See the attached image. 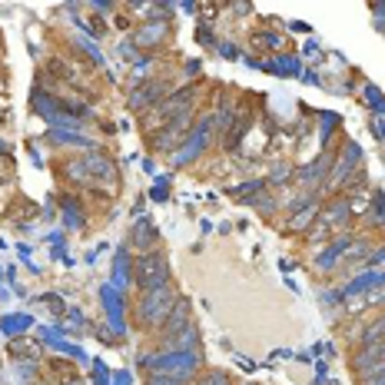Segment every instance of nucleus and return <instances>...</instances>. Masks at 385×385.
Segmentation results:
<instances>
[{"label":"nucleus","mask_w":385,"mask_h":385,"mask_svg":"<svg viewBox=\"0 0 385 385\" xmlns=\"http://www.w3.org/2000/svg\"><path fill=\"white\" fill-rule=\"evenodd\" d=\"M266 70H273V73H299V60L296 57H276L269 64H263Z\"/></svg>","instance_id":"23"},{"label":"nucleus","mask_w":385,"mask_h":385,"mask_svg":"<svg viewBox=\"0 0 385 385\" xmlns=\"http://www.w3.org/2000/svg\"><path fill=\"white\" fill-rule=\"evenodd\" d=\"M150 372L166 375V379H177L186 385L199 369V355L196 353H163V355H150Z\"/></svg>","instance_id":"3"},{"label":"nucleus","mask_w":385,"mask_h":385,"mask_svg":"<svg viewBox=\"0 0 385 385\" xmlns=\"http://www.w3.org/2000/svg\"><path fill=\"white\" fill-rule=\"evenodd\" d=\"M133 283V263H130V249L126 246H120L117 249V263H113V286L120 289H126Z\"/></svg>","instance_id":"18"},{"label":"nucleus","mask_w":385,"mask_h":385,"mask_svg":"<svg viewBox=\"0 0 385 385\" xmlns=\"http://www.w3.org/2000/svg\"><path fill=\"white\" fill-rule=\"evenodd\" d=\"M306 83H312V87H322V80H319V73H306Z\"/></svg>","instance_id":"41"},{"label":"nucleus","mask_w":385,"mask_h":385,"mask_svg":"<svg viewBox=\"0 0 385 385\" xmlns=\"http://www.w3.org/2000/svg\"><path fill=\"white\" fill-rule=\"evenodd\" d=\"M319 220H322V226H326V230H329V226H345V223L353 220V203H349L345 196L332 199L329 209H326V213H319Z\"/></svg>","instance_id":"16"},{"label":"nucleus","mask_w":385,"mask_h":385,"mask_svg":"<svg viewBox=\"0 0 385 385\" xmlns=\"http://www.w3.org/2000/svg\"><path fill=\"white\" fill-rule=\"evenodd\" d=\"M232 113H236V100H223V110L216 113V126H220V133L232 126Z\"/></svg>","instance_id":"26"},{"label":"nucleus","mask_w":385,"mask_h":385,"mask_svg":"<svg viewBox=\"0 0 385 385\" xmlns=\"http://www.w3.org/2000/svg\"><path fill=\"white\" fill-rule=\"evenodd\" d=\"M372 133H375V136H379V140H385V123L379 120V123H375V126H372Z\"/></svg>","instance_id":"40"},{"label":"nucleus","mask_w":385,"mask_h":385,"mask_svg":"<svg viewBox=\"0 0 385 385\" xmlns=\"http://www.w3.org/2000/svg\"><path fill=\"white\" fill-rule=\"evenodd\" d=\"M0 153H7V143H0Z\"/></svg>","instance_id":"44"},{"label":"nucleus","mask_w":385,"mask_h":385,"mask_svg":"<svg viewBox=\"0 0 385 385\" xmlns=\"http://www.w3.org/2000/svg\"><path fill=\"white\" fill-rule=\"evenodd\" d=\"M30 326V316H4L0 319V332H7V336H17Z\"/></svg>","instance_id":"24"},{"label":"nucleus","mask_w":385,"mask_h":385,"mask_svg":"<svg viewBox=\"0 0 385 385\" xmlns=\"http://www.w3.org/2000/svg\"><path fill=\"white\" fill-rule=\"evenodd\" d=\"M189 316H193V306H189V299L179 296V299H177V306H173V312H170V316H166V322L160 326V336H163V342H166V339H173V336H179V332L186 329L189 322H193Z\"/></svg>","instance_id":"12"},{"label":"nucleus","mask_w":385,"mask_h":385,"mask_svg":"<svg viewBox=\"0 0 385 385\" xmlns=\"http://www.w3.org/2000/svg\"><path fill=\"white\" fill-rule=\"evenodd\" d=\"M156 239H160V232H156V226L150 220H140L136 226H133V236H130V246H136L140 249V256L146 253V249H153Z\"/></svg>","instance_id":"17"},{"label":"nucleus","mask_w":385,"mask_h":385,"mask_svg":"<svg viewBox=\"0 0 385 385\" xmlns=\"http://www.w3.org/2000/svg\"><path fill=\"white\" fill-rule=\"evenodd\" d=\"M359 385H385V365H379V369H372L369 375H362Z\"/></svg>","instance_id":"32"},{"label":"nucleus","mask_w":385,"mask_h":385,"mask_svg":"<svg viewBox=\"0 0 385 385\" xmlns=\"http://www.w3.org/2000/svg\"><path fill=\"white\" fill-rule=\"evenodd\" d=\"M199 385H232V382H230V375H226V372L213 369V372H206L203 379H199Z\"/></svg>","instance_id":"31"},{"label":"nucleus","mask_w":385,"mask_h":385,"mask_svg":"<svg viewBox=\"0 0 385 385\" xmlns=\"http://www.w3.org/2000/svg\"><path fill=\"white\" fill-rule=\"evenodd\" d=\"M372 342H385V312L375 316V319L359 332V345H372Z\"/></svg>","instance_id":"21"},{"label":"nucleus","mask_w":385,"mask_h":385,"mask_svg":"<svg viewBox=\"0 0 385 385\" xmlns=\"http://www.w3.org/2000/svg\"><path fill=\"white\" fill-rule=\"evenodd\" d=\"M349 246H353V236H339V239H332L319 256H316V269L319 273H332L336 266H339V256L349 253Z\"/></svg>","instance_id":"14"},{"label":"nucleus","mask_w":385,"mask_h":385,"mask_svg":"<svg viewBox=\"0 0 385 385\" xmlns=\"http://www.w3.org/2000/svg\"><path fill=\"white\" fill-rule=\"evenodd\" d=\"M64 177L70 183H77V186H97V183L113 186L117 183V166L107 153H83L77 160L64 163Z\"/></svg>","instance_id":"1"},{"label":"nucleus","mask_w":385,"mask_h":385,"mask_svg":"<svg viewBox=\"0 0 385 385\" xmlns=\"http://www.w3.org/2000/svg\"><path fill=\"white\" fill-rule=\"evenodd\" d=\"M189 123H193V110L179 113L177 120H170V123H166L160 136H153V146H156V150H170V146H177L179 140H183V133H186Z\"/></svg>","instance_id":"13"},{"label":"nucleus","mask_w":385,"mask_h":385,"mask_svg":"<svg viewBox=\"0 0 385 385\" xmlns=\"http://www.w3.org/2000/svg\"><path fill=\"white\" fill-rule=\"evenodd\" d=\"M60 206H64V223L70 226V230L87 226V213H83V206H80L73 196H64V199H60Z\"/></svg>","instance_id":"20"},{"label":"nucleus","mask_w":385,"mask_h":385,"mask_svg":"<svg viewBox=\"0 0 385 385\" xmlns=\"http://www.w3.org/2000/svg\"><path fill=\"white\" fill-rule=\"evenodd\" d=\"M289 177H292V170H289L286 163H279V166L273 170V183H286Z\"/></svg>","instance_id":"33"},{"label":"nucleus","mask_w":385,"mask_h":385,"mask_svg":"<svg viewBox=\"0 0 385 385\" xmlns=\"http://www.w3.org/2000/svg\"><path fill=\"white\" fill-rule=\"evenodd\" d=\"M253 206H259L263 213H269V209H276V199L269 203V199H253Z\"/></svg>","instance_id":"39"},{"label":"nucleus","mask_w":385,"mask_h":385,"mask_svg":"<svg viewBox=\"0 0 385 385\" xmlns=\"http://www.w3.org/2000/svg\"><path fill=\"white\" fill-rule=\"evenodd\" d=\"M220 50H223V57H226V60H236V57H239V54H236V47H232V44H223Z\"/></svg>","instance_id":"38"},{"label":"nucleus","mask_w":385,"mask_h":385,"mask_svg":"<svg viewBox=\"0 0 385 385\" xmlns=\"http://www.w3.org/2000/svg\"><path fill=\"white\" fill-rule=\"evenodd\" d=\"M166 183H170V179H156V189H153V199H166L170 196V186H166Z\"/></svg>","instance_id":"34"},{"label":"nucleus","mask_w":385,"mask_h":385,"mask_svg":"<svg viewBox=\"0 0 385 385\" xmlns=\"http://www.w3.org/2000/svg\"><path fill=\"white\" fill-rule=\"evenodd\" d=\"M359 163H362V150H359V143H345L342 146V153L332 160V177L326 179V186H329L332 193H339V189L353 179V170H359Z\"/></svg>","instance_id":"6"},{"label":"nucleus","mask_w":385,"mask_h":385,"mask_svg":"<svg viewBox=\"0 0 385 385\" xmlns=\"http://www.w3.org/2000/svg\"><path fill=\"white\" fill-rule=\"evenodd\" d=\"M150 385H183L177 379H166V375H150Z\"/></svg>","instance_id":"36"},{"label":"nucleus","mask_w":385,"mask_h":385,"mask_svg":"<svg viewBox=\"0 0 385 385\" xmlns=\"http://www.w3.org/2000/svg\"><path fill=\"white\" fill-rule=\"evenodd\" d=\"M253 44L256 47H283V37L273 33V30H263V33H256L253 37Z\"/></svg>","instance_id":"30"},{"label":"nucleus","mask_w":385,"mask_h":385,"mask_svg":"<svg viewBox=\"0 0 385 385\" xmlns=\"http://www.w3.org/2000/svg\"><path fill=\"white\" fill-rule=\"evenodd\" d=\"M50 140L54 143H66V146H90V140L83 133H64V130H50Z\"/></svg>","instance_id":"25"},{"label":"nucleus","mask_w":385,"mask_h":385,"mask_svg":"<svg viewBox=\"0 0 385 385\" xmlns=\"http://www.w3.org/2000/svg\"><path fill=\"white\" fill-rule=\"evenodd\" d=\"M332 160H336L332 153H322L316 163L299 166V170H296V179H299V183H309V186H312V183H322V179H326V173L332 170Z\"/></svg>","instance_id":"15"},{"label":"nucleus","mask_w":385,"mask_h":385,"mask_svg":"<svg viewBox=\"0 0 385 385\" xmlns=\"http://www.w3.org/2000/svg\"><path fill=\"white\" fill-rule=\"evenodd\" d=\"M382 263H385V249H372L369 259H365V266H382Z\"/></svg>","instance_id":"35"},{"label":"nucleus","mask_w":385,"mask_h":385,"mask_svg":"<svg viewBox=\"0 0 385 385\" xmlns=\"http://www.w3.org/2000/svg\"><path fill=\"white\" fill-rule=\"evenodd\" d=\"M163 93H170L166 80H146V83L130 90V110H150V107H156L163 100Z\"/></svg>","instance_id":"7"},{"label":"nucleus","mask_w":385,"mask_h":385,"mask_svg":"<svg viewBox=\"0 0 385 385\" xmlns=\"http://www.w3.org/2000/svg\"><path fill=\"white\" fill-rule=\"evenodd\" d=\"M372 13H375V20H379V17H385V4H375Z\"/></svg>","instance_id":"43"},{"label":"nucleus","mask_w":385,"mask_h":385,"mask_svg":"<svg viewBox=\"0 0 385 385\" xmlns=\"http://www.w3.org/2000/svg\"><path fill=\"white\" fill-rule=\"evenodd\" d=\"M100 299H103V309H107V322H110L113 336H126V319H123V292L110 283V286L100 289Z\"/></svg>","instance_id":"8"},{"label":"nucleus","mask_w":385,"mask_h":385,"mask_svg":"<svg viewBox=\"0 0 385 385\" xmlns=\"http://www.w3.org/2000/svg\"><path fill=\"white\" fill-rule=\"evenodd\" d=\"M170 37V20H160V17H150L146 23H140V30L133 37V44L140 50H156Z\"/></svg>","instance_id":"9"},{"label":"nucleus","mask_w":385,"mask_h":385,"mask_svg":"<svg viewBox=\"0 0 385 385\" xmlns=\"http://www.w3.org/2000/svg\"><path fill=\"white\" fill-rule=\"evenodd\" d=\"M289 27H292V30H299V33H309V27H306V23H302V20H292V23H289Z\"/></svg>","instance_id":"42"},{"label":"nucleus","mask_w":385,"mask_h":385,"mask_svg":"<svg viewBox=\"0 0 385 385\" xmlns=\"http://www.w3.org/2000/svg\"><path fill=\"white\" fill-rule=\"evenodd\" d=\"M77 47L90 57V64H93V66H103V54L97 50V44H93V40H83V37H77Z\"/></svg>","instance_id":"27"},{"label":"nucleus","mask_w":385,"mask_h":385,"mask_svg":"<svg viewBox=\"0 0 385 385\" xmlns=\"http://www.w3.org/2000/svg\"><path fill=\"white\" fill-rule=\"evenodd\" d=\"M196 100V90L193 87H183V90H177V93H170V97L160 103V110H156V120H177L179 113H186V110H193L189 103Z\"/></svg>","instance_id":"10"},{"label":"nucleus","mask_w":385,"mask_h":385,"mask_svg":"<svg viewBox=\"0 0 385 385\" xmlns=\"http://www.w3.org/2000/svg\"><path fill=\"white\" fill-rule=\"evenodd\" d=\"M177 299H179L177 289L170 286V283L140 292V302H136V322H140L143 329H160V326L166 322V316L173 312Z\"/></svg>","instance_id":"2"},{"label":"nucleus","mask_w":385,"mask_h":385,"mask_svg":"<svg viewBox=\"0 0 385 385\" xmlns=\"http://www.w3.org/2000/svg\"><path fill=\"white\" fill-rule=\"evenodd\" d=\"M213 130H216V113H206L203 120L196 123V130H193V136H189L186 143L177 150V156H173V166H189L193 160H196L203 150H206V143H209V136H213Z\"/></svg>","instance_id":"5"},{"label":"nucleus","mask_w":385,"mask_h":385,"mask_svg":"<svg viewBox=\"0 0 385 385\" xmlns=\"http://www.w3.org/2000/svg\"><path fill=\"white\" fill-rule=\"evenodd\" d=\"M365 100H369V110L375 113H385V97L379 93V90L372 87V83H365Z\"/></svg>","instance_id":"28"},{"label":"nucleus","mask_w":385,"mask_h":385,"mask_svg":"<svg viewBox=\"0 0 385 385\" xmlns=\"http://www.w3.org/2000/svg\"><path fill=\"white\" fill-rule=\"evenodd\" d=\"M133 283L136 289H156L170 283V263H166L163 253H143L136 263H133Z\"/></svg>","instance_id":"4"},{"label":"nucleus","mask_w":385,"mask_h":385,"mask_svg":"<svg viewBox=\"0 0 385 385\" xmlns=\"http://www.w3.org/2000/svg\"><path fill=\"white\" fill-rule=\"evenodd\" d=\"M196 342H199V329L189 322V326L179 332V336H173V339H170V353H196Z\"/></svg>","instance_id":"19"},{"label":"nucleus","mask_w":385,"mask_h":385,"mask_svg":"<svg viewBox=\"0 0 385 385\" xmlns=\"http://www.w3.org/2000/svg\"><path fill=\"white\" fill-rule=\"evenodd\" d=\"M322 123H329V126H336V123H339V117H336V113H326V117H322ZM326 136H332V130L322 133V140H326Z\"/></svg>","instance_id":"37"},{"label":"nucleus","mask_w":385,"mask_h":385,"mask_svg":"<svg viewBox=\"0 0 385 385\" xmlns=\"http://www.w3.org/2000/svg\"><path fill=\"white\" fill-rule=\"evenodd\" d=\"M319 216V203H302V206H296V213H292V220H289V226L292 230H306L309 223Z\"/></svg>","instance_id":"22"},{"label":"nucleus","mask_w":385,"mask_h":385,"mask_svg":"<svg viewBox=\"0 0 385 385\" xmlns=\"http://www.w3.org/2000/svg\"><path fill=\"white\" fill-rule=\"evenodd\" d=\"M353 362V369L359 372V379L362 375H369L372 369H379V365H385V342H372V345H359V353L349 359Z\"/></svg>","instance_id":"11"},{"label":"nucleus","mask_w":385,"mask_h":385,"mask_svg":"<svg viewBox=\"0 0 385 385\" xmlns=\"http://www.w3.org/2000/svg\"><path fill=\"white\" fill-rule=\"evenodd\" d=\"M369 223H385V199L382 193H372V213H369Z\"/></svg>","instance_id":"29"}]
</instances>
